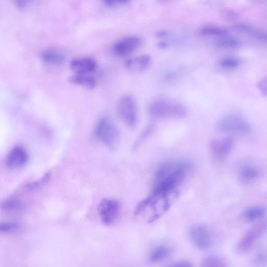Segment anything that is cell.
I'll use <instances>...</instances> for the list:
<instances>
[{
	"label": "cell",
	"instance_id": "obj_1",
	"mask_svg": "<svg viewBox=\"0 0 267 267\" xmlns=\"http://www.w3.org/2000/svg\"><path fill=\"white\" fill-rule=\"evenodd\" d=\"M191 168V164L185 161H170L163 163L156 174L153 192L177 191L176 188L186 179Z\"/></svg>",
	"mask_w": 267,
	"mask_h": 267
},
{
	"label": "cell",
	"instance_id": "obj_2",
	"mask_svg": "<svg viewBox=\"0 0 267 267\" xmlns=\"http://www.w3.org/2000/svg\"><path fill=\"white\" fill-rule=\"evenodd\" d=\"M179 195L177 191L165 193L153 192L137 204L135 215L147 223H153L169 210Z\"/></svg>",
	"mask_w": 267,
	"mask_h": 267
},
{
	"label": "cell",
	"instance_id": "obj_3",
	"mask_svg": "<svg viewBox=\"0 0 267 267\" xmlns=\"http://www.w3.org/2000/svg\"><path fill=\"white\" fill-rule=\"evenodd\" d=\"M149 110L152 115L161 118H182L189 113L186 107L180 102L163 98L152 101Z\"/></svg>",
	"mask_w": 267,
	"mask_h": 267
},
{
	"label": "cell",
	"instance_id": "obj_4",
	"mask_svg": "<svg viewBox=\"0 0 267 267\" xmlns=\"http://www.w3.org/2000/svg\"><path fill=\"white\" fill-rule=\"evenodd\" d=\"M94 134L98 139L108 148L114 150L120 141V132L114 122L108 117H102L97 122Z\"/></svg>",
	"mask_w": 267,
	"mask_h": 267
},
{
	"label": "cell",
	"instance_id": "obj_5",
	"mask_svg": "<svg viewBox=\"0 0 267 267\" xmlns=\"http://www.w3.org/2000/svg\"><path fill=\"white\" fill-rule=\"evenodd\" d=\"M116 113L124 124L130 128H134L138 120V108L134 98L130 95L121 97L116 105Z\"/></svg>",
	"mask_w": 267,
	"mask_h": 267
},
{
	"label": "cell",
	"instance_id": "obj_6",
	"mask_svg": "<svg viewBox=\"0 0 267 267\" xmlns=\"http://www.w3.org/2000/svg\"><path fill=\"white\" fill-rule=\"evenodd\" d=\"M217 128L222 133L244 134L249 132L251 126L242 115L237 113L225 115L219 121Z\"/></svg>",
	"mask_w": 267,
	"mask_h": 267
},
{
	"label": "cell",
	"instance_id": "obj_7",
	"mask_svg": "<svg viewBox=\"0 0 267 267\" xmlns=\"http://www.w3.org/2000/svg\"><path fill=\"white\" fill-rule=\"evenodd\" d=\"M120 211V203L115 199H104L99 204L98 214L101 222L104 224L109 225L115 223Z\"/></svg>",
	"mask_w": 267,
	"mask_h": 267
},
{
	"label": "cell",
	"instance_id": "obj_8",
	"mask_svg": "<svg viewBox=\"0 0 267 267\" xmlns=\"http://www.w3.org/2000/svg\"><path fill=\"white\" fill-rule=\"evenodd\" d=\"M142 39L138 35H130L116 41L112 46L113 53L118 57H125L138 50L142 45Z\"/></svg>",
	"mask_w": 267,
	"mask_h": 267
},
{
	"label": "cell",
	"instance_id": "obj_9",
	"mask_svg": "<svg viewBox=\"0 0 267 267\" xmlns=\"http://www.w3.org/2000/svg\"><path fill=\"white\" fill-rule=\"evenodd\" d=\"M266 225L265 223L261 222L254 225L246 232L238 243L237 252L239 253H244L251 249L255 243L265 231Z\"/></svg>",
	"mask_w": 267,
	"mask_h": 267
},
{
	"label": "cell",
	"instance_id": "obj_10",
	"mask_svg": "<svg viewBox=\"0 0 267 267\" xmlns=\"http://www.w3.org/2000/svg\"><path fill=\"white\" fill-rule=\"evenodd\" d=\"M189 236L191 243L200 250L209 249L212 244V238L208 228L203 225L193 226L189 230Z\"/></svg>",
	"mask_w": 267,
	"mask_h": 267
},
{
	"label": "cell",
	"instance_id": "obj_11",
	"mask_svg": "<svg viewBox=\"0 0 267 267\" xmlns=\"http://www.w3.org/2000/svg\"><path fill=\"white\" fill-rule=\"evenodd\" d=\"M29 161V155L26 150L21 146L13 148L5 159L6 166L15 169L25 167Z\"/></svg>",
	"mask_w": 267,
	"mask_h": 267
},
{
	"label": "cell",
	"instance_id": "obj_12",
	"mask_svg": "<svg viewBox=\"0 0 267 267\" xmlns=\"http://www.w3.org/2000/svg\"><path fill=\"white\" fill-rule=\"evenodd\" d=\"M234 145L233 140L231 138L215 140L211 143V150L213 157L219 160L227 157Z\"/></svg>",
	"mask_w": 267,
	"mask_h": 267
},
{
	"label": "cell",
	"instance_id": "obj_13",
	"mask_svg": "<svg viewBox=\"0 0 267 267\" xmlns=\"http://www.w3.org/2000/svg\"><path fill=\"white\" fill-rule=\"evenodd\" d=\"M71 69L75 74H89L97 68V62L89 57H81L73 59L70 62Z\"/></svg>",
	"mask_w": 267,
	"mask_h": 267
},
{
	"label": "cell",
	"instance_id": "obj_14",
	"mask_svg": "<svg viewBox=\"0 0 267 267\" xmlns=\"http://www.w3.org/2000/svg\"><path fill=\"white\" fill-rule=\"evenodd\" d=\"M152 58L149 54H142L127 60L125 67L131 72L139 73L146 70L151 65Z\"/></svg>",
	"mask_w": 267,
	"mask_h": 267
},
{
	"label": "cell",
	"instance_id": "obj_15",
	"mask_svg": "<svg viewBox=\"0 0 267 267\" xmlns=\"http://www.w3.org/2000/svg\"><path fill=\"white\" fill-rule=\"evenodd\" d=\"M69 81L73 84L88 90L94 89L97 85L95 78L88 74H75L70 77Z\"/></svg>",
	"mask_w": 267,
	"mask_h": 267
},
{
	"label": "cell",
	"instance_id": "obj_16",
	"mask_svg": "<svg viewBox=\"0 0 267 267\" xmlns=\"http://www.w3.org/2000/svg\"><path fill=\"white\" fill-rule=\"evenodd\" d=\"M40 58L44 63L51 65L63 64L66 60L63 53L52 50H47L41 53Z\"/></svg>",
	"mask_w": 267,
	"mask_h": 267
},
{
	"label": "cell",
	"instance_id": "obj_17",
	"mask_svg": "<svg viewBox=\"0 0 267 267\" xmlns=\"http://www.w3.org/2000/svg\"><path fill=\"white\" fill-rule=\"evenodd\" d=\"M259 171L252 166L243 167L240 171L239 178L243 183L250 184L255 182L259 177Z\"/></svg>",
	"mask_w": 267,
	"mask_h": 267
},
{
	"label": "cell",
	"instance_id": "obj_18",
	"mask_svg": "<svg viewBox=\"0 0 267 267\" xmlns=\"http://www.w3.org/2000/svg\"><path fill=\"white\" fill-rule=\"evenodd\" d=\"M265 210L260 206H253L246 209L242 213V218L246 221L252 222L262 218Z\"/></svg>",
	"mask_w": 267,
	"mask_h": 267
},
{
	"label": "cell",
	"instance_id": "obj_19",
	"mask_svg": "<svg viewBox=\"0 0 267 267\" xmlns=\"http://www.w3.org/2000/svg\"><path fill=\"white\" fill-rule=\"evenodd\" d=\"M215 45L222 49H234L241 45V42L235 37L223 36L216 41Z\"/></svg>",
	"mask_w": 267,
	"mask_h": 267
},
{
	"label": "cell",
	"instance_id": "obj_20",
	"mask_svg": "<svg viewBox=\"0 0 267 267\" xmlns=\"http://www.w3.org/2000/svg\"><path fill=\"white\" fill-rule=\"evenodd\" d=\"M170 250L166 246H157L150 254V260L154 262H159L169 257Z\"/></svg>",
	"mask_w": 267,
	"mask_h": 267
},
{
	"label": "cell",
	"instance_id": "obj_21",
	"mask_svg": "<svg viewBox=\"0 0 267 267\" xmlns=\"http://www.w3.org/2000/svg\"><path fill=\"white\" fill-rule=\"evenodd\" d=\"M200 34L205 37L219 36L223 37L227 33L225 29L213 25H207L202 27L199 31Z\"/></svg>",
	"mask_w": 267,
	"mask_h": 267
},
{
	"label": "cell",
	"instance_id": "obj_22",
	"mask_svg": "<svg viewBox=\"0 0 267 267\" xmlns=\"http://www.w3.org/2000/svg\"><path fill=\"white\" fill-rule=\"evenodd\" d=\"M240 61L236 57L232 56H224L218 62V66L224 70H233L240 65Z\"/></svg>",
	"mask_w": 267,
	"mask_h": 267
},
{
	"label": "cell",
	"instance_id": "obj_23",
	"mask_svg": "<svg viewBox=\"0 0 267 267\" xmlns=\"http://www.w3.org/2000/svg\"><path fill=\"white\" fill-rule=\"evenodd\" d=\"M200 267H228V265L221 258L217 256H210L203 259Z\"/></svg>",
	"mask_w": 267,
	"mask_h": 267
},
{
	"label": "cell",
	"instance_id": "obj_24",
	"mask_svg": "<svg viewBox=\"0 0 267 267\" xmlns=\"http://www.w3.org/2000/svg\"><path fill=\"white\" fill-rule=\"evenodd\" d=\"M2 209L6 212H12L22 210L23 203L17 199H10L2 204Z\"/></svg>",
	"mask_w": 267,
	"mask_h": 267
},
{
	"label": "cell",
	"instance_id": "obj_25",
	"mask_svg": "<svg viewBox=\"0 0 267 267\" xmlns=\"http://www.w3.org/2000/svg\"><path fill=\"white\" fill-rule=\"evenodd\" d=\"M20 228V225L15 222H5L0 225V232L3 233L15 232Z\"/></svg>",
	"mask_w": 267,
	"mask_h": 267
},
{
	"label": "cell",
	"instance_id": "obj_26",
	"mask_svg": "<svg viewBox=\"0 0 267 267\" xmlns=\"http://www.w3.org/2000/svg\"><path fill=\"white\" fill-rule=\"evenodd\" d=\"M50 177V174L49 173H47L45 175L43 179L37 182L29 183L28 185H27L26 188L30 191L38 189L43 186V185L46 183L48 181H49Z\"/></svg>",
	"mask_w": 267,
	"mask_h": 267
},
{
	"label": "cell",
	"instance_id": "obj_27",
	"mask_svg": "<svg viewBox=\"0 0 267 267\" xmlns=\"http://www.w3.org/2000/svg\"><path fill=\"white\" fill-rule=\"evenodd\" d=\"M254 38L260 42L267 43V32L253 29L250 33Z\"/></svg>",
	"mask_w": 267,
	"mask_h": 267
},
{
	"label": "cell",
	"instance_id": "obj_28",
	"mask_svg": "<svg viewBox=\"0 0 267 267\" xmlns=\"http://www.w3.org/2000/svg\"><path fill=\"white\" fill-rule=\"evenodd\" d=\"M129 3L127 0H105L104 3L110 7H115L119 6H123L128 4Z\"/></svg>",
	"mask_w": 267,
	"mask_h": 267
},
{
	"label": "cell",
	"instance_id": "obj_29",
	"mask_svg": "<svg viewBox=\"0 0 267 267\" xmlns=\"http://www.w3.org/2000/svg\"><path fill=\"white\" fill-rule=\"evenodd\" d=\"M257 86L260 92L264 96H267V76L258 82Z\"/></svg>",
	"mask_w": 267,
	"mask_h": 267
},
{
	"label": "cell",
	"instance_id": "obj_30",
	"mask_svg": "<svg viewBox=\"0 0 267 267\" xmlns=\"http://www.w3.org/2000/svg\"><path fill=\"white\" fill-rule=\"evenodd\" d=\"M236 29L241 32L251 33L254 29L251 25L247 24H239L236 25Z\"/></svg>",
	"mask_w": 267,
	"mask_h": 267
},
{
	"label": "cell",
	"instance_id": "obj_31",
	"mask_svg": "<svg viewBox=\"0 0 267 267\" xmlns=\"http://www.w3.org/2000/svg\"><path fill=\"white\" fill-rule=\"evenodd\" d=\"M166 267H194L192 263L188 261H180L166 266Z\"/></svg>",
	"mask_w": 267,
	"mask_h": 267
},
{
	"label": "cell",
	"instance_id": "obj_32",
	"mask_svg": "<svg viewBox=\"0 0 267 267\" xmlns=\"http://www.w3.org/2000/svg\"><path fill=\"white\" fill-rule=\"evenodd\" d=\"M152 130H151V128H150L149 129H147L144 133H143L141 136L140 137H139V138L137 140V142H136V144H135L136 146L140 144V143H141V142L143 140H144L147 137V136L149 135V134H150V133L151 132Z\"/></svg>",
	"mask_w": 267,
	"mask_h": 267
},
{
	"label": "cell",
	"instance_id": "obj_33",
	"mask_svg": "<svg viewBox=\"0 0 267 267\" xmlns=\"http://www.w3.org/2000/svg\"><path fill=\"white\" fill-rule=\"evenodd\" d=\"M15 5L18 8H24L27 6V2L22 1H16L15 2Z\"/></svg>",
	"mask_w": 267,
	"mask_h": 267
}]
</instances>
